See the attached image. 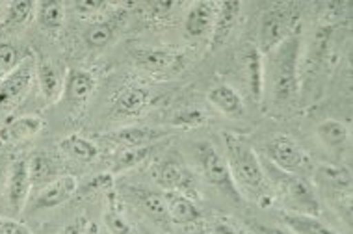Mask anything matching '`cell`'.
<instances>
[{
    "mask_svg": "<svg viewBox=\"0 0 353 234\" xmlns=\"http://www.w3.org/2000/svg\"><path fill=\"white\" fill-rule=\"evenodd\" d=\"M303 37L294 32L285 41L264 56V93L275 106H288L299 95V65Z\"/></svg>",
    "mask_w": 353,
    "mask_h": 234,
    "instance_id": "1",
    "label": "cell"
},
{
    "mask_svg": "<svg viewBox=\"0 0 353 234\" xmlns=\"http://www.w3.org/2000/svg\"><path fill=\"white\" fill-rule=\"evenodd\" d=\"M223 145H225V160L229 164L231 175L236 182L242 198L253 199L262 209L274 204V191L270 190L268 180L262 169L261 156L250 145L248 140L234 132H223Z\"/></svg>",
    "mask_w": 353,
    "mask_h": 234,
    "instance_id": "2",
    "label": "cell"
},
{
    "mask_svg": "<svg viewBox=\"0 0 353 234\" xmlns=\"http://www.w3.org/2000/svg\"><path fill=\"white\" fill-rule=\"evenodd\" d=\"M262 169L268 180L270 190L274 191V198L281 199L286 212L318 216L322 214V204L316 195V190L305 177H298L292 173L281 171L279 167L270 164L264 156H261Z\"/></svg>",
    "mask_w": 353,
    "mask_h": 234,
    "instance_id": "3",
    "label": "cell"
},
{
    "mask_svg": "<svg viewBox=\"0 0 353 234\" xmlns=\"http://www.w3.org/2000/svg\"><path fill=\"white\" fill-rule=\"evenodd\" d=\"M194 156L197 169L201 173L203 179L207 180V184L212 186L214 190H218L223 198L231 199L232 203H240L244 199L238 190L236 182L232 179L225 156L219 153L212 142L203 140V142L195 143Z\"/></svg>",
    "mask_w": 353,
    "mask_h": 234,
    "instance_id": "4",
    "label": "cell"
},
{
    "mask_svg": "<svg viewBox=\"0 0 353 234\" xmlns=\"http://www.w3.org/2000/svg\"><path fill=\"white\" fill-rule=\"evenodd\" d=\"M299 15L292 4H274L262 13L256 32V49L262 54H268L277 45L298 32Z\"/></svg>",
    "mask_w": 353,
    "mask_h": 234,
    "instance_id": "5",
    "label": "cell"
},
{
    "mask_svg": "<svg viewBox=\"0 0 353 234\" xmlns=\"http://www.w3.org/2000/svg\"><path fill=\"white\" fill-rule=\"evenodd\" d=\"M264 158L279 167L281 171L292 173L298 177H311L314 171V160L296 140L286 134H275L264 143Z\"/></svg>",
    "mask_w": 353,
    "mask_h": 234,
    "instance_id": "6",
    "label": "cell"
},
{
    "mask_svg": "<svg viewBox=\"0 0 353 234\" xmlns=\"http://www.w3.org/2000/svg\"><path fill=\"white\" fill-rule=\"evenodd\" d=\"M152 180L162 191H179L194 198L197 193V182L192 169L176 156H165L151 167Z\"/></svg>",
    "mask_w": 353,
    "mask_h": 234,
    "instance_id": "7",
    "label": "cell"
},
{
    "mask_svg": "<svg viewBox=\"0 0 353 234\" xmlns=\"http://www.w3.org/2000/svg\"><path fill=\"white\" fill-rule=\"evenodd\" d=\"M36 60L32 56H25L23 62L0 81V108H13L23 100L36 81Z\"/></svg>",
    "mask_w": 353,
    "mask_h": 234,
    "instance_id": "8",
    "label": "cell"
},
{
    "mask_svg": "<svg viewBox=\"0 0 353 234\" xmlns=\"http://www.w3.org/2000/svg\"><path fill=\"white\" fill-rule=\"evenodd\" d=\"M32 190V179H30V167L26 158H17L15 162L10 164L8 169L6 184H4V195H6L8 206L19 214L25 209L28 203Z\"/></svg>",
    "mask_w": 353,
    "mask_h": 234,
    "instance_id": "9",
    "label": "cell"
},
{
    "mask_svg": "<svg viewBox=\"0 0 353 234\" xmlns=\"http://www.w3.org/2000/svg\"><path fill=\"white\" fill-rule=\"evenodd\" d=\"M79 191V180L73 175H58L49 184H45L32 201L34 210H50L65 204Z\"/></svg>",
    "mask_w": 353,
    "mask_h": 234,
    "instance_id": "10",
    "label": "cell"
},
{
    "mask_svg": "<svg viewBox=\"0 0 353 234\" xmlns=\"http://www.w3.org/2000/svg\"><path fill=\"white\" fill-rule=\"evenodd\" d=\"M242 17V2L240 0H227L221 2L214 19L212 34H210V47L212 50L221 49L223 45L229 43V39L234 36Z\"/></svg>",
    "mask_w": 353,
    "mask_h": 234,
    "instance_id": "11",
    "label": "cell"
},
{
    "mask_svg": "<svg viewBox=\"0 0 353 234\" xmlns=\"http://www.w3.org/2000/svg\"><path fill=\"white\" fill-rule=\"evenodd\" d=\"M132 58L138 67L151 74H168L183 65V52L173 49H136Z\"/></svg>",
    "mask_w": 353,
    "mask_h": 234,
    "instance_id": "12",
    "label": "cell"
},
{
    "mask_svg": "<svg viewBox=\"0 0 353 234\" xmlns=\"http://www.w3.org/2000/svg\"><path fill=\"white\" fill-rule=\"evenodd\" d=\"M218 6V2H208V0L194 2L184 15V34L195 41L210 37Z\"/></svg>",
    "mask_w": 353,
    "mask_h": 234,
    "instance_id": "13",
    "label": "cell"
},
{
    "mask_svg": "<svg viewBox=\"0 0 353 234\" xmlns=\"http://www.w3.org/2000/svg\"><path fill=\"white\" fill-rule=\"evenodd\" d=\"M95 87H97L95 74L85 71V69H69L65 78H63L61 97L68 100L73 108H79V106H84L88 100L92 99Z\"/></svg>",
    "mask_w": 353,
    "mask_h": 234,
    "instance_id": "14",
    "label": "cell"
},
{
    "mask_svg": "<svg viewBox=\"0 0 353 234\" xmlns=\"http://www.w3.org/2000/svg\"><path fill=\"white\" fill-rule=\"evenodd\" d=\"M242 73H244L245 86L250 92L251 99L256 105H262L264 100V56L256 45H251L242 54Z\"/></svg>",
    "mask_w": 353,
    "mask_h": 234,
    "instance_id": "15",
    "label": "cell"
},
{
    "mask_svg": "<svg viewBox=\"0 0 353 234\" xmlns=\"http://www.w3.org/2000/svg\"><path fill=\"white\" fill-rule=\"evenodd\" d=\"M164 201L171 223L190 227V225H197L203 220L201 209L190 195H184L179 191H164Z\"/></svg>",
    "mask_w": 353,
    "mask_h": 234,
    "instance_id": "16",
    "label": "cell"
},
{
    "mask_svg": "<svg viewBox=\"0 0 353 234\" xmlns=\"http://www.w3.org/2000/svg\"><path fill=\"white\" fill-rule=\"evenodd\" d=\"M168 132L157 127H125L116 132H110L104 138L108 142L116 143L121 149H134V147H149L157 145L162 138H165Z\"/></svg>",
    "mask_w": 353,
    "mask_h": 234,
    "instance_id": "17",
    "label": "cell"
},
{
    "mask_svg": "<svg viewBox=\"0 0 353 234\" xmlns=\"http://www.w3.org/2000/svg\"><path fill=\"white\" fill-rule=\"evenodd\" d=\"M312 177L316 180V184L329 193H333L339 199L344 195H350V188H352V173L344 166H336V164H322V166H314Z\"/></svg>",
    "mask_w": 353,
    "mask_h": 234,
    "instance_id": "18",
    "label": "cell"
},
{
    "mask_svg": "<svg viewBox=\"0 0 353 234\" xmlns=\"http://www.w3.org/2000/svg\"><path fill=\"white\" fill-rule=\"evenodd\" d=\"M316 136L323 147L335 156H344L350 151V127L339 119H323L322 123L316 125Z\"/></svg>",
    "mask_w": 353,
    "mask_h": 234,
    "instance_id": "19",
    "label": "cell"
},
{
    "mask_svg": "<svg viewBox=\"0 0 353 234\" xmlns=\"http://www.w3.org/2000/svg\"><path fill=\"white\" fill-rule=\"evenodd\" d=\"M43 127H45V121L34 114L15 117V119L0 127V143L2 145H17L21 142H26V140L39 134Z\"/></svg>",
    "mask_w": 353,
    "mask_h": 234,
    "instance_id": "20",
    "label": "cell"
},
{
    "mask_svg": "<svg viewBox=\"0 0 353 234\" xmlns=\"http://www.w3.org/2000/svg\"><path fill=\"white\" fill-rule=\"evenodd\" d=\"M151 103V92L143 86H127L117 93L112 103V114L116 117L141 116Z\"/></svg>",
    "mask_w": 353,
    "mask_h": 234,
    "instance_id": "21",
    "label": "cell"
},
{
    "mask_svg": "<svg viewBox=\"0 0 353 234\" xmlns=\"http://www.w3.org/2000/svg\"><path fill=\"white\" fill-rule=\"evenodd\" d=\"M128 195L132 198L138 209L157 223H170L168 210H165L164 191H154L143 186H130Z\"/></svg>",
    "mask_w": 353,
    "mask_h": 234,
    "instance_id": "22",
    "label": "cell"
},
{
    "mask_svg": "<svg viewBox=\"0 0 353 234\" xmlns=\"http://www.w3.org/2000/svg\"><path fill=\"white\" fill-rule=\"evenodd\" d=\"M208 103L227 117H242L244 116V99L242 95L234 89L232 86L221 82L216 86L210 87L208 92Z\"/></svg>",
    "mask_w": 353,
    "mask_h": 234,
    "instance_id": "23",
    "label": "cell"
},
{
    "mask_svg": "<svg viewBox=\"0 0 353 234\" xmlns=\"http://www.w3.org/2000/svg\"><path fill=\"white\" fill-rule=\"evenodd\" d=\"M117 28H119V21L114 17L93 21L92 25L84 30V43L88 45V49L92 50L106 49L116 39Z\"/></svg>",
    "mask_w": 353,
    "mask_h": 234,
    "instance_id": "24",
    "label": "cell"
},
{
    "mask_svg": "<svg viewBox=\"0 0 353 234\" xmlns=\"http://www.w3.org/2000/svg\"><path fill=\"white\" fill-rule=\"evenodd\" d=\"M281 220L285 227L294 234H339L335 228L322 222L318 216L296 214V212H281Z\"/></svg>",
    "mask_w": 353,
    "mask_h": 234,
    "instance_id": "25",
    "label": "cell"
},
{
    "mask_svg": "<svg viewBox=\"0 0 353 234\" xmlns=\"http://www.w3.org/2000/svg\"><path fill=\"white\" fill-rule=\"evenodd\" d=\"M36 81L41 89L43 99L49 105H54L56 100H60L61 92H63V81L58 74L56 67L50 62L37 63L36 67Z\"/></svg>",
    "mask_w": 353,
    "mask_h": 234,
    "instance_id": "26",
    "label": "cell"
},
{
    "mask_svg": "<svg viewBox=\"0 0 353 234\" xmlns=\"http://www.w3.org/2000/svg\"><path fill=\"white\" fill-rule=\"evenodd\" d=\"M37 2L32 0H17L8 4L4 19H2V28L8 32H15L19 28H25L32 19H36Z\"/></svg>",
    "mask_w": 353,
    "mask_h": 234,
    "instance_id": "27",
    "label": "cell"
},
{
    "mask_svg": "<svg viewBox=\"0 0 353 234\" xmlns=\"http://www.w3.org/2000/svg\"><path fill=\"white\" fill-rule=\"evenodd\" d=\"M60 147L63 153L68 154L69 158L84 162V164L97 160L99 153H101L92 140H88V138L80 134H69L68 138H63L60 142Z\"/></svg>",
    "mask_w": 353,
    "mask_h": 234,
    "instance_id": "28",
    "label": "cell"
},
{
    "mask_svg": "<svg viewBox=\"0 0 353 234\" xmlns=\"http://www.w3.org/2000/svg\"><path fill=\"white\" fill-rule=\"evenodd\" d=\"M36 19L45 32H50V34L60 32L61 26H63V21H65V6H63V2H58V0L39 2L36 10Z\"/></svg>",
    "mask_w": 353,
    "mask_h": 234,
    "instance_id": "29",
    "label": "cell"
},
{
    "mask_svg": "<svg viewBox=\"0 0 353 234\" xmlns=\"http://www.w3.org/2000/svg\"><path fill=\"white\" fill-rule=\"evenodd\" d=\"M154 151V145L149 147H134V149H121L114 158V166H112V175L123 173L132 169V167L140 166L141 162H145Z\"/></svg>",
    "mask_w": 353,
    "mask_h": 234,
    "instance_id": "30",
    "label": "cell"
},
{
    "mask_svg": "<svg viewBox=\"0 0 353 234\" xmlns=\"http://www.w3.org/2000/svg\"><path fill=\"white\" fill-rule=\"evenodd\" d=\"M28 167H30V179L32 186H45L49 184L50 180H54V162L50 160L47 154L37 153L28 160Z\"/></svg>",
    "mask_w": 353,
    "mask_h": 234,
    "instance_id": "31",
    "label": "cell"
},
{
    "mask_svg": "<svg viewBox=\"0 0 353 234\" xmlns=\"http://www.w3.org/2000/svg\"><path fill=\"white\" fill-rule=\"evenodd\" d=\"M104 227L110 234H136V227L123 216V212L114 203V198L110 195V203L104 212Z\"/></svg>",
    "mask_w": 353,
    "mask_h": 234,
    "instance_id": "32",
    "label": "cell"
},
{
    "mask_svg": "<svg viewBox=\"0 0 353 234\" xmlns=\"http://www.w3.org/2000/svg\"><path fill=\"white\" fill-rule=\"evenodd\" d=\"M205 121H207L205 111L197 110V108H184V110H179L175 111L170 119V123L173 125V127L183 130L197 129V127H201Z\"/></svg>",
    "mask_w": 353,
    "mask_h": 234,
    "instance_id": "33",
    "label": "cell"
},
{
    "mask_svg": "<svg viewBox=\"0 0 353 234\" xmlns=\"http://www.w3.org/2000/svg\"><path fill=\"white\" fill-rule=\"evenodd\" d=\"M25 56L21 54L19 47L13 43H0V81L6 78L19 63L23 62Z\"/></svg>",
    "mask_w": 353,
    "mask_h": 234,
    "instance_id": "34",
    "label": "cell"
},
{
    "mask_svg": "<svg viewBox=\"0 0 353 234\" xmlns=\"http://www.w3.org/2000/svg\"><path fill=\"white\" fill-rule=\"evenodd\" d=\"M207 234H248V231L232 217L214 214L207 223Z\"/></svg>",
    "mask_w": 353,
    "mask_h": 234,
    "instance_id": "35",
    "label": "cell"
},
{
    "mask_svg": "<svg viewBox=\"0 0 353 234\" xmlns=\"http://www.w3.org/2000/svg\"><path fill=\"white\" fill-rule=\"evenodd\" d=\"M114 4H108V2H97V0H82V2H77L74 4V10L80 13V15H99V13H106L108 10H112Z\"/></svg>",
    "mask_w": 353,
    "mask_h": 234,
    "instance_id": "36",
    "label": "cell"
},
{
    "mask_svg": "<svg viewBox=\"0 0 353 234\" xmlns=\"http://www.w3.org/2000/svg\"><path fill=\"white\" fill-rule=\"evenodd\" d=\"M114 184V175L112 173H101V175H95L88 184L84 186V193H95V191L108 190Z\"/></svg>",
    "mask_w": 353,
    "mask_h": 234,
    "instance_id": "37",
    "label": "cell"
},
{
    "mask_svg": "<svg viewBox=\"0 0 353 234\" xmlns=\"http://www.w3.org/2000/svg\"><path fill=\"white\" fill-rule=\"evenodd\" d=\"M0 234H32V231L19 220L0 217Z\"/></svg>",
    "mask_w": 353,
    "mask_h": 234,
    "instance_id": "38",
    "label": "cell"
},
{
    "mask_svg": "<svg viewBox=\"0 0 353 234\" xmlns=\"http://www.w3.org/2000/svg\"><path fill=\"white\" fill-rule=\"evenodd\" d=\"M92 227V222L88 216H77L73 222H69L58 234H85L88 228Z\"/></svg>",
    "mask_w": 353,
    "mask_h": 234,
    "instance_id": "39",
    "label": "cell"
},
{
    "mask_svg": "<svg viewBox=\"0 0 353 234\" xmlns=\"http://www.w3.org/2000/svg\"><path fill=\"white\" fill-rule=\"evenodd\" d=\"M251 233L253 234H294L286 227H279V225H270V223L253 222L251 223Z\"/></svg>",
    "mask_w": 353,
    "mask_h": 234,
    "instance_id": "40",
    "label": "cell"
},
{
    "mask_svg": "<svg viewBox=\"0 0 353 234\" xmlns=\"http://www.w3.org/2000/svg\"><path fill=\"white\" fill-rule=\"evenodd\" d=\"M8 169H10V164H8L6 158L0 154V190H2V188H4V184H6Z\"/></svg>",
    "mask_w": 353,
    "mask_h": 234,
    "instance_id": "41",
    "label": "cell"
},
{
    "mask_svg": "<svg viewBox=\"0 0 353 234\" xmlns=\"http://www.w3.org/2000/svg\"><path fill=\"white\" fill-rule=\"evenodd\" d=\"M136 234H159L149 227H136Z\"/></svg>",
    "mask_w": 353,
    "mask_h": 234,
    "instance_id": "42",
    "label": "cell"
},
{
    "mask_svg": "<svg viewBox=\"0 0 353 234\" xmlns=\"http://www.w3.org/2000/svg\"><path fill=\"white\" fill-rule=\"evenodd\" d=\"M85 234H103V233L99 231V227H95V225L92 223V227L88 228V233H85Z\"/></svg>",
    "mask_w": 353,
    "mask_h": 234,
    "instance_id": "43",
    "label": "cell"
},
{
    "mask_svg": "<svg viewBox=\"0 0 353 234\" xmlns=\"http://www.w3.org/2000/svg\"><path fill=\"white\" fill-rule=\"evenodd\" d=\"M2 125H4V121H2V116H0V127H2Z\"/></svg>",
    "mask_w": 353,
    "mask_h": 234,
    "instance_id": "44",
    "label": "cell"
},
{
    "mask_svg": "<svg viewBox=\"0 0 353 234\" xmlns=\"http://www.w3.org/2000/svg\"><path fill=\"white\" fill-rule=\"evenodd\" d=\"M199 234H207V231H205V233H199Z\"/></svg>",
    "mask_w": 353,
    "mask_h": 234,
    "instance_id": "45",
    "label": "cell"
},
{
    "mask_svg": "<svg viewBox=\"0 0 353 234\" xmlns=\"http://www.w3.org/2000/svg\"><path fill=\"white\" fill-rule=\"evenodd\" d=\"M0 6H2V4H0Z\"/></svg>",
    "mask_w": 353,
    "mask_h": 234,
    "instance_id": "46",
    "label": "cell"
}]
</instances>
